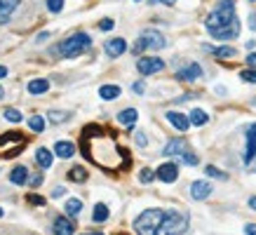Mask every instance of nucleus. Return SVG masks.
I'll return each instance as SVG.
<instances>
[{
  "instance_id": "nucleus-1",
  "label": "nucleus",
  "mask_w": 256,
  "mask_h": 235,
  "mask_svg": "<svg viewBox=\"0 0 256 235\" xmlns=\"http://www.w3.org/2000/svg\"><path fill=\"white\" fill-rule=\"evenodd\" d=\"M80 148H83L87 160H92L96 167H101L106 172L125 170L129 165L127 150L120 148L113 139V134H106L99 125H87L83 129Z\"/></svg>"
},
{
  "instance_id": "nucleus-2",
  "label": "nucleus",
  "mask_w": 256,
  "mask_h": 235,
  "mask_svg": "<svg viewBox=\"0 0 256 235\" xmlns=\"http://www.w3.org/2000/svg\"><path fill=\"white\" fill-rule=\"evenodd\" d=\"M233 19H237L235 17V0H219L216 10L207 17L204 26H207L209 33H214V31H219V29H224V26H228Z\"/></svg>"
},
{
  "instance_id": "nucleus-3",
  "label": "nucleus",
  "mask_w": 256,
  "mask_h": 235,
  "mask_svg": "<svg viewBox=\"0 0 256 235\" xmlns=\"http://www.w3.org/2000/svg\"><path fill=\"white\" fill-rule=\"evenodd\" d=\"M165 209H146L134 219V231L137 235H158L162 219H165Z\"/></svg>"
},
{
  "instance_id": "nucleus-4",
  "label": "nucleus",
  "mask_w": 256,
  "mask_h": 235,
  "mask_svg": "<svg viewBox=\"0 0 256 235\" xmlns=\"http://www.w3.org/2000/svg\"><path fill=\"white\" fill-rule=\"evenodd\" d=\"M89 45H92V40H89L87 33H73V35L66 38L64 43H59L57 52L61 57H66V59H73V57H80L83 52H87Z\"/></svg>"
},
{
  "instance_id": "nucleus-5",
  "label": "nucleus",
  "mask_w": 256,
  "mask_h": 235,
  "mask_svg": "<svg viewBox=\"0 0 256 235\" xmlns=\"http://www.w3.org/2000/svg\"><path fill=\"white\" fill-rule=\"evenodd\" d=\"M186 231H188V216L183 212H167L158 228V235H183Z\"/></svg>"
},
{
  "instance_id": "nucleus-6",
  "label": "nucleus",
  "mask_w": 256,
  "mask_h": 235,
  "mask_svg": "<svg viewBox=\"0 0 256 235\" xmlns=\"http://www.w3.org/2000/svg\"><path fill=\"white\" fill-rule=\"evenodd\" d=\"M24 146H26V139H24V134H19V132H7V134L0 137L2 158H14V155H19V150H24Z\"/></svg>"
},
{
  "instance_id": "nucleus-7",
  "label": "nucleus",
  "mask_w": 256,
  "mask_h": 235,
  "mask_svg": "<svg viewBox=\"0 0 256 235\" xmlns=\"http://www.w3.org/2000/svg\"><path fill=\"white\" fill-rule=\"evenodd\" d=\"M162 68H165V61H162L160 57H141L139 61H137V71H139L141 75L160 73Z\"/></svg>"
},
{
  "instance_id": "nucleus-8",
  "label": "nucleus",
  "mask_w": 256,
  "mask_h": 235,
  "mask_svg": "<svg viewBox=\"0 0 256 235\" xmlns=\"http://www.w3.org/2000/svg\"><path fill=\"white\" fill-rule=\"evenodd\" d=\"M139 38H141V43H143L146 50H165V47H167V40H165V35H162L160 31L148 29V31L141 33Z\"/></svg>"
},
{
  "instance_id": "nucleus-9",
  "label": "nucleus",
  "mask_w": 256,
  "mask_h": 235,
  "mask_svg": "<svg viewBox=\"0 0 256 235\" xmlns=\"http://www.w3.org/2000/svg\"><path fill=\"white\" fill-rule=\"evenodd\" d=\"M155 174H158V179H160V181L174 183L176 179H179V165H176V162H165V165L158 167Z\"/></svg>"
},
{
  "instance_id": "nucleus-10",
  "label": "nucleus",
  "mask_w": 256,
  "mask_h": 235,
  "mask_svg": "<svg viewBox=\"0 0 256 235\" xmlns=\"http://www.w3.org/2000/svg\"><path fill=\"white\" fill-rule=\"evenodd\" d=\"M212 35L216 38V40H233V38H237V35H240V22H237V19H233L228 26L219 29V31H214Z\"/></svg>"
},
{
  "instance_id": "nucleus-11",
  "label": "nucleus",
  "mask_w": 256,
  "mask_h": 235,
  "mask_svg": "<svg viewBox=\"0 0 256 235\" xmlns=\"http://www.w3.org/2000/svg\"><path fill=\"white\" fill-rule=\"evenodd\" d=\"M256 158V122L247 127V146H245V162H252Z\"/></svg>"
},
{
  "instance_id": "nucleus-12",
  "label": "nucleus",
  "mask_w": 256,
  "mask_h": 235,
  "mask_svg": "<svg viewBox=\"0 0 256 235\" xmlns=\"http://www.w3.org/2000/svg\"><path fill=\"white\" fill-rule=\"evenodd\" d=\"M200 75H202L200 64H188L186 68H181V71L176 73V80H181V83H193V80H198Z\"/></svg>"
},
{
  "instance_id": "nucleus-13",
  "label": "nucleus",
  "mask_w": 256,
  "mask_h": 235,
  "mask_svg": "<svg viewBox=\"0 0 256 235\" xmlns=\"http://www.w3.org/2000/svg\"><path fill=\"white\" fill-rule=\"evenodd\" d=\"M183 150H188V144H186V139H181V137H176V139H171L167 146H165V150H162V155H167V158H174V155H181Z\"/></svg>"
},
{
  "instance_id": "nucleus-14",
  "label": "nucleus",
  "mask_w": 256,
  "mask_h": 235,
  "mask_svg": "<svg viewBox=\"0 0 256 235\" xmlns=\"http://www.w3.org/2000/svg\"><path fill=\"white\" fill-rule=\"evenodd\" d=\"M167 120H170L171 127H176L179 132H186V129L191 127V118H186L183 113H179V111H170V113H167Z\"/></svg>"
},
{
  "instance_id": "nucleus-15",
  "label": "nucleus",
  "mask_w": 256,
  "mask_h": 235,
  "mask_svg": "<svg viewBox=\"0 0 256 235\" xmlns=\"http://www.w3.org/2000/svg\"><path fill=\"white\" fill-rule=\"evenodd\" d=\"M75 226L68 216H57L54 219V235H73Z\"/></svg>"
},
{
  "instance_id": "nucleus-16",
  "label": "nucleus",
  "mask_w": 256,
  "mask_h": 235,
  "mask_svg": "<svg viewBox=\"0 0 256 235\" xmlns=\"http://www.w3.org/2000/svg\"><path fill=\"white\" fill-rule=\"evenodd\" d=\"M106 54L111 57V59H115V57H120V54L127 50V43L122 40V38H111V40H106Z\"/></svg>"
},
{
  "instance_id": "nucleus-17",
  "label": "nucleus",
  "mask_w": 256,
  "mask_h": 235,
  "mask_svg": "<svg viewBox=\"0 0 256 235\" xmlns=\"http://www.w3.org/2000/svg\"><path fill=\"white\" fill-rule=\"evenodd\" d=\"M209 193H212L209 181H193L191 183V198L193 200H204V198H209Z\"/></svg>"
},
{
  "instance_id": "nucleus-18",
  "label": "nucleus",
  "mask_w": 256,
  "mask_h": 235,
  "mask_svg": "<svg viewBox=\"0 0 256 235\" xmlns=\"http://www.w3.org/2000/svg\"><path fill=\"white\" fill-rule=\"evenodd\" d=\"M137 120H139V111H137V108H125V111L117 113V122H120L122 127H134Z\"/></svg>"
},
{
  "instance_id": "nucleus-19",
  "label": "nucleus",
  "mask_w": 256,
  "mask_h": 235,
  "mask_svg": "<svg viewBox=\"0 0 256 235\" xmlns=\"http://www.w3.org/2000/svg\"><path fill=\"white\" fill-rule=\"evenodd\" d=\"M28 170L24 167V165H19V167H14V170L10 172V181L17 183V186H24V183H28Z\"/></svg>"
},
{
  "instance_id": "nucleus-20",
  "label": "nucleus",
  "mask_w": 256,
  "mask_h": 235,
  "mask_svg": "<svg viewBox=\"0 0 256 235\" xmlns=\"http://www.w3.org/2000/svg\"><path fill=\"white\" fill-rule=\"evenodd\" d=\"M54 153L59 155V158H73V153H75V146L71 144V141H57L54 144Z\"/></svg>"
},
{
  "instance_id": "nucleus-21",
  "label": "nucleus",
  "mask_w": 256,
  "mask_h": 235,
  "mask_svg": "<svg viewBox=\"0 0 256 235\" xmlns=\"http://www.w3.org/2000/svg\"><path fill=\"white\" fill-rule=\"evenodd\" d=\"M35 162H38L43 170L52 167V153H50L47 148H38V150H35Z\"/></svg>"
},
{
  "instance_id": "nucleus-22",
  "label": "nucleus",
  "mask_w": 256,
  "mask_h": 235,
  "mask_svg": "<svg viewBox=\"0 0 256 235\" xmlns=\"http://www.w3.org/2000/svg\"><path fill=\"white\" fill-rule=\"evenodd\" d=\"M120 92H122V89H120L117 85H104L101 89H99V96H101V99H106V101H113V99L120 96Z\"/></svg>"
},
{
  "instance_id": "nucleus-23",
  "label": "nucleus",
  "mask_w": 256,
  "mask_h": 235,
  "mask_svg": "<svg viewBox=\"0 0 256 235\" xmlns=\"http://www.w3.org/2000/svg\"><path fill=\"white\" fill-rule=\"evenodd\" d=\"M64 212L71 216V219H75L78 214L83 212V200H78V198H71L68 203H66V207H64Z\"/></svg>"
},
{
  "instance_id": "nucleus-24",
  "label": "nucleus",
  "mask_w": 256,
  "mask_h": 235,
  "mask_svg": "<svg viewBox=\"0 0 256 235\" xmlns=\"http://www.w3.org/2000/svg\"><path fill=\"white\" fill-rule=\"evenodd\" d=\"M47 89H50V80H43L40 78V80H31L28 83V92L31 94H45Z\"/></svg>"
},
{
  "instance_id": "nucleus-25",
  "label": "nucleus",
  "mask_w": 256,
  "mask_h": 235,
  "mask_svg": "<svg viewBox=\"0 0 256 235\" xmlns=\"http://www.w3.org/2000/svg\"><path fill=\"white\" fill-rule=\"evenodd\" d=\"M108 219V207L104 203H99V205H94V212H92V221L94 224H104Z\"/></svg>"
},
{
  "instance_id": "nucleus-26",
  "label": "nucleus",
  "mask_w": 256,
  "mask_h": 235,
  "mask_svg": "<svg viewBox=\"0 0 256 235\" xmlns=\"http://www.w3.org/2000/svg\"><path fill=\"white\" fill-rule=\"evenodd\" d=\"M19 0H0V17L2 19H10V14L17 10Z\"/></svg>"
},
{
  "instance_id": "nucleus-27",
  "label": "nucleus",
  "mask_w": 256,
  "mask_h": 235,
  "mask_svg": "<svg viewBox=\"0 0 256 235\" xmlns=\"http://www.w3.org/2000/svg\"><path fill=\"white\" fill-rule=\"evenodd\" d=\"M207 52H212L214 57H219V59H228V57H235V47H230V45H224V47H207Z\"/></svg>"
},
{
  "instance_id": "nucleus-28",
  "label": "nucleus",
  "mask_w": 256,
  "mask_h": 235,
  "mask_svg": "<svg viewBox=\"0 0 256 235\" xmlns=\"http://www.w3.org/2000/svg\"><path fill=\"white\" fill-rule=\"evenodd\" d=\"M188 118H191V125H198V127H200V125H204V122L209 120V116L204 113L202 108H193Z\"/></svg>"
},
{
  "instance_id": "nucleus-29",
  "label": "nucleus",
  "mask_w": 256,
  "mask_h": 235,
  "mask_svg": "<svg viewBox=\"0 0 256 235\" xmlns=\"http://www.w3.org/2000/svg\"><path fill=\"white\" fill-rule=\"evenodd\" d=\"M68 179L75 183H85L87 181V170L85 167H73V170L68 172Z\"/></svg>"
},
{
  "instance_id": "nucleus-30",
  "label": "nucleus",
  "mask_w": 256,
  "mask_h": 235,
  "mask_svg": "<svg viewBox=\"0 0 256 235\" xmlns=\"http://www.w3.org/2000/svg\"><path fill=\"white\" fill-rule=\"evenodd\" d=\"M45 118H40V116H33V118H28V127L33 129V132H43L45 129Z\"/></svg>"
},
{
  "instance_id": "nucleus-31",
  "label": "nucleus",
  "mask_w": 256,
  "mask_h": 235,
  "mask_svg": "<svg viewBox=\"0 0 256 235\" xmlns=\"http://www.w3.org/2000/svg\"><path fill=\"white\" fill-rule=\"evenodd\" d=\"M179 160L183 162V165H191V167H195V165H198V155H195V153H191V150H183L181 155H179Z\"/></svg>"
},
{
  "instance_id": "nucleus-32",
  "label": "nucleus",
  "mask_w": 256,
  "mask_h": 235,
  "mask_svg": "<svg viewBox=\"0 0 256 235\" xmlns=\"http://www.w3.org/2000/svg\"><path fill=\"white\" fill-rule=\"evenodd\" d=\"M5 120H10V122H22V113L17 111V108H5Z\"/></svg>"
},
{
  "instance_id": "nucleus-33",
  "label": "nucleus",
  "mask_w": 256,
  "mask_h": 235,
  "mask_svg": "<svg viewBox=\"0 0 256 235\" xmlns=\"http://www.w3.org/2000/svg\"><path fill=\"white\" fill-rule=\"evenodd\" d=\"M155 176H158V174H155L153 170H148V167L139 172V181H141V183H150L153 179H155Z\"/></svg>"
},
{
  "instance_id": "nucleus-34",
  "label": "nucleus",
  "mask_w": 256,
  "mask_h": 235,
  "mask_svg": "<svg viewBox=\"0 0 256 235\" xmlns=\"http://www.w3.org/2000/svg\"><path fill=\"white\" fill-rule=\"evenodd\" d=\"M47 10L52 12V14H59V12L64 10V0H47Z\"/></svg>"
},
{
  "instance_id": "nucleus-35",
  "label": "nucleus",
  "mask_w": 256,
  "mask_h": 235,
  "mask_svg": "<svg viewBox=\"0 0 256 235\" xmlns=\"http://www.w3.org/2000/svg\"><path fill=\"white\" fill-rule=\"evenodd\" d=\"M240 78H242L245 83H252V85H256V68H247V71H242V73H240Z\"/></svg>"
},
{
  "instance_id": "nucleus-36",
  "label": "nucleus",
  "mask_w": 256,
  "mask_h": 235,
  "mask_svg": "<svg viewBox=\"0 0 256 235\" xmlns=\"http://www.w3.org/2000/svg\"><path fill=\"white\" fill-rule=\"evenodd\" d=\"M66 118H68L66 111H50V120H52V122H64Z\"/></svg>"
},
{
  "instance_id": "nucleus-37",
  "label": "nucleus",
  "mask_w": 256,
  "mask_h": 235,
  "mask_svg": "<svg viewBox=\"0 0 256 235\" xmlns=\"http://www.w3.org/2000/svg\"><path fill=\"white\" fill-rule=\"evenodd\" d=\"M204 172H207V176H212V179H221V181L226 179V174H224V172H221V170H216V167H212V165H209V167H207Z\"/></svg>"
},
{
  "instance_id": "nucleus-38",
  "label": "nucleus",
  "mask_w": 256,
  "mask_h": 235,
  "mask_svg": "<svg viewBox=\"0 0 256 235\" xmlns=\"http://www.w3.org/2000/svg\"><path fill=\"white\" fill-rule=\"evenodd\" d=\"M134 139H137V144H139L141 148H143V146H148V139H146V134H143V132H137V134H134Z\"/></svg>"
},
{
  "instance_id": "nucleus-39",
  "label": "nucleus",
  "mask_w": 256,
  "mask_h": 235,
  "mask_svg": "<svg viewBox=\"0 0 256 235\" xmlns=\"http://www.w3.org/2000/svg\"><path fill=\"white\" fill-rule=\"evenodd\" d=\"M99 29H101V31H111V29H113V19H101V22H99Z\"/></svg>"
},
{
  "instance_id": "nucleus-40",
  "label": "nucleus",
  "mask_w": 256,
  "mask_h": 235,
  "mask_svg": "<svg viewBox=\"0 0 256 235\" xmlns=\"http://www.w3.org/2000/svg\"><path fill=\"white\" fill-rule=\"evenodd\" d=\"M64 195H66V188H64V186H57V188L52 191V198H54V200H59V198H64Z\"/></svg>"
},
{
  "instance_id": "nucleus-41",
  "label": "nucleus",
  "mask_w": 256,
  "mask_h": 235,
  "mask_svg": "<svg viewBox=\"0 0 256 235\" xmlns=\"http://www.w3.org/2000/svg\"><path fill=\"white\" fill-rule=\"evenodd\" d=\"M28 183H31L33 188H35V186H40V183H43V174H33L31 179H28Z\"/></svg>"
},
{
  "instance_id": "nucleus-42",
  "label": "nucleus",
  "mask_w": 256,
  "mask_h": 235,
  "mask_svg": "<svg viewBox=\"0 0 256 235\" xmlns=\"http://www.w3.org/2000/svg\"><path fill=\"white\" fill-rule=\"evenodd\" d=\"M132 92H137V94H143V92H146V85H143V83H134V85H132Z\"/></svg>"
},
{
  "instance_id": "nucleus-43",
  "label": "nucleus",
  "mask_w": 256,
  "mask_h": 235,
  "mask_svg": "<svg viewBox=\"0 0 256 235\" xmlns=\"http://www.w3.org/2000/svg\"><path fill=\"white\" fill-rule=\"evenodd\" d=\"M28 203H31V205H45V198H40V195H33V193H31V195H28Z\"/></svg>"
},
{
  "instance_id": "nucleus-44",
  "label": "nucleus",
  "mask_w": 256,
  "mask_h": 235,
  "mask_svg": "<svg viewBox=\"0 0 256 235\" xmlns=\"http://www.w3.org/2000/svg\"><path fill=\"white\" fill-rule=\"evenodd\" d=\"M247 66H249V68H256V52H252L247 57Z\"/></svg>"
},
{
  "instance_id": "nucleus-45",
  "label": "nucleus",
  "mask_w": 256,
  "mask_h": 235,
  "mask_svg": "<svg viewBox=\"0 0 256 235\" xmlns=\"http://www.w3.org/2000/svg\"><path fill=\"white\" fill-rule=\"evenodd\" d=\"M245 233L247 235H256V224H247L245 226Z\"/></svg>"
},
{
  "instance_id": "nucleus-46",
  "label": "nucleus",
  "mask_w": 256,
  "mask_h": 235,
  "mask_svg": "<svg viewBox=\"0 0 256 235\" xmlns=\"http://www.w3.org/2000/svg\"><path fill=\"white\" fill-rule=\"evenodd\" d=\"M249 29H254V31H256V12L249 14Z\"/></svg>"
},
{
  "instance_id": "nucleus-47",
  "label": "nucleus",
  "mask_w": 256,
  "mask_h": 235,
  "mask_svg": "<svg viewBox=\"0 0 256 235\" xmlns=\"http://www.w3.org/2000/svg\"><path fill=\"white\" fill-rule=\"evenodd\" d=\"M150 5H155V2H165V5H174L176 0H148Z\"/></svg>"
},
{
  "instance_id": "nucleus-48",
  "label": "nucleus",
  "mask_w": 256,
  "mask_h": 235,
  "mask_svg": "<svg viewBox=\"0 0 256 235\" xmlns=\"http://www.w3.org/2000/svg\"><path fill=\"white\" fill-rule=\"evenodd\" d=\"M47 38H50V33H40V35H38V38H35V40H38V43H40V40H47Z\"/></svg>"
},
{
  "instance_id": "nucleus-49",
  "label": "nucleus",
  "mask_w": 256,
  "mask_h": 235,
  "mask_svg": "<svg viewBox=\"0 0 256 235\" xmlns=\"http://www.w3.org/2000/svg\"><path fill=\"white\" fill-rule=\"evenodd\" d=\"M249 207H252V209H256V195H254V198H249Z\"/></svg>"
},
{
  "instance_id": "nucleus-50",
  "label": "nucleus",
  "mask_w": 256,
  "mask_h": 235,
  "mask_svg": "<svg viewBox=\"0 0 256 235\" xmlns=\"http://www.w3.org/2000/svg\"><path fill=\"white\" fill-rule=\"evenodd\" d=\"M256 47V40H249V43H247V50H254Z\"/></svg>"
},
{
  "instance_id": "nucleus-51",
  "label": "nucleus",
  "mask_w": 256,
  "mask_h": 235,
  "mask_svg": "<svg viewBox=\"0 0 256 235\" xmlns=\"http://www.w3.org/2000/svg\"><path fill=\"white\" fill-rule=\"evenodd\" d=\"M5 75H7V68H5V66H0V78H5Z\"/></svg>"
},
{
  "instance_id": "nucleus-52",
  "label": "nucleus",
  "mask_w": 256,
  "mask_h": 235,
  "mask_svg": "<svg viewBox=\"0 0 256 235\" xmlns=\"http://www.w3.org/2000/svg\"><path fill=\"white\" fill-rule=\"evenodd\" d=\"M92 235H104V233H101V231H96V233H92Z\"/></svg>"
},
{
  "instance_id": "nucleus-53",
  "label": "nucleus",
  "mask_w": 256,
  "mask_h": 235,
  "mask_svg": "<svg viewBox=\"0 0 256 235\" xmlns=\"http://www.w3.org/2000/svg\"><path fill=\"white\" fill-rule=\"evenodd\" d=\"M5 22H7V19H2V17H0V24H5Z\"/></svg>"
},
{
  "instance_id": "nucleus-54",
  "label": "nucleus",
  "mask_w": 256,
  "mask_h": 235,
  "mask_svg": "<svg viewBox=\"0 0 256 235\" xmlns=\"http://www.w3.org/2000/svg\"><path fill=\"white\" fill-rule=\"evenodd\" d=\"M0 99H2V87H0Z\"/></svg>"
},
{
  "instance_id": "nucleus-55",
  "label": "nucleus",
  "mask_w": 256,
  "mask_h": 235,
  "mask_svg": "<svg viewBox=\"0 0 256 235\" xmlns=\"http://www.w3.org/2000/svg\"><path fill=\"white\" fill-rule=\"evenodd\" d=\"M0 216H2V207H0Z\"/></svg>"
}]
</instances>
